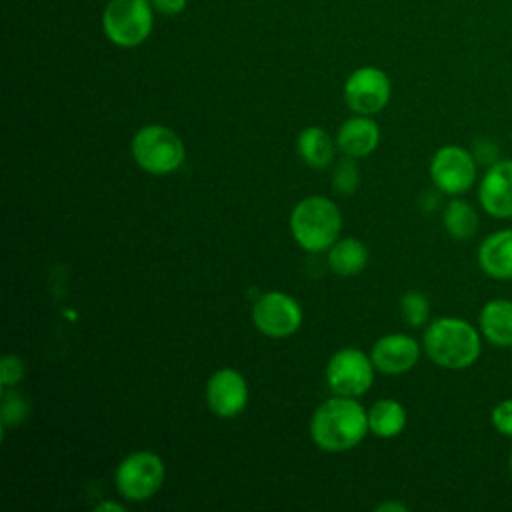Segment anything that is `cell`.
<instances>
[{"label": "cell", "mask_w": 512, "mask_h": 512, "mask_svg": "<svg viewBox=\"0 0 512 512\" xmlns=\"http://www.w3.org/2000/svg\"><path fill=\"white\" fill-rule=\"evenodd\" d=\"M132 156L142 170L150 174H168L182 166L186 152L174 130L162 124H148L134 134Z\"/></svg>", "instance_id": "cell-4"}, {"label": "cell", "mask_w": 512, "mask_h": 512, "mask_svg": "<svg viewBox=\"0 0 512 512\" xmlns=\"http://www.w3.org/2000/svg\"><path fill=\"white\" fill-rule=\"evenodd\" d=\"M368 264V250L356 238H344L330 246L328 266L338 276H354Z\"/></svg>", "instance_id": "cell-19"}, {"label": "cell", "mask_w": 512, "mask_h": 512, "mask_svg": "<svg viewBox=\"0 0 512 512\" xmlns=\"http://www.w3.org/2000/svg\"><path fill=\"white\" fill-rule=\"evenodd\" d=\"M480 348L478 330L462 318H436L424 332V350L442 368L460 370L472 366L480 356Z\"/></svg>", "instance_id": "cell-2"}, {"label": "cell", "mask_w": 512, "mask_h": 512, "mask_svg": "<svg viewBox=\"0 0 512 512\" xmlns=\"http://www.w3.org/2000/svg\"><path fill=\"white\" fill-rule=\"evenodd\" d=\"M400 310H402L404 320H406L410 326H414V328L422 326V324L428 320V316H430L428 298H426L422 292H416V290L406 292V294L400 298Z\"/></svg>", "instance_id": "cell-22"}, {"label": "cell", "mask_w": 512, "mask_h": 512, "mask_svg": "<svg viewBox=\"0 0 512 512\" xmlns=\"http://www.w3.org/2000/svg\"><path fill=\"white\" fill-rule=\"evenodd\" d=\"M480 332L482 336L500 348L512 346V300L496 298L480 310Z\"/></svg>", "instance_id": "cell-16"}, {"label": "cell", "mask_w": 512, "mask_h": 512, "mask_svg": "<svg viewBox=\"0 0 512 512\" xmlns=\"http://www.w3.org/2000/svg\"><path fill=\"white\" fill-rule=\"evenodd\" d=\"M164 462L158 454L138 450L128 454L116 468L118 492L134 502L152 498L164 482Z\"/></svg>", "instance_id": "cell-6"}, {"label": "cell", "mask_w": 512, "mask_h": 512, "mask_svg": "<svg viewBox=\"0 0 512 512\" xmlns=\"http://www.w3.org/2000/svg\"><path fill=\"white\" fill-rule=\"evenodd\" d=\"M154 24V8L150 0H110L102 14L106 38L122 48L142 44Z\"/></svg>", "instance_id": "cell-5"}, {"label": "cell", "mask_w": 512, "mask_h": 512, "mask_svg": "<svg viewBox=\"0 0 512 512\" xmlns=\"http://www.w3.org/2000/svg\"><path fill=\"white\" fill-rule=\"evenodd\" d=\"M254 326L270 338H286L302 324L300 304L284 292H268L254 302Z\"/></svg>", "instance_id": "cell-9"}, {"label": "cell", "mask_w": 512, "mask_h": 512, "mask_svg": "<svg viewBox=\"0 0 512 512\" xmlns=\"http://www.w3.org/2000/svg\"><path fill=\"white\" fill-rule=\"evenodd\" d=\"M360 182V170L356 166V162L352 160V156H346L342 160L336 162L334 170H332V188L334 192L348 196L354 194V190L358 188Z\"/></svg>", "instance_id": "cell-21"}, {"label": "cell", "mask_w": 512, "mask_h": 512, "mask_svg": "<svg viewBox=\"0 0 512 512\" xmlns=\"http://www.w3.org/2000/svg\"><path fill=\"white\" fill-rule=\"evenodd\" d=\"M430 176L440 192L450 196L464 194L476 180V158L462 146H442L432 156Z\"/></svg>", "instance_id": "cell-8"}, {"label": "cell", "mask_w": 512, "mask_h": 512, "mask_svg": "<svg viewBox=\"0 0 512 512\" xmlns=\"http://www.w3.org/2000/svg\"><path fill=\"white\" fill-rule=\"evenodd\" d=\"M368 432V414L352 396H334L322 402L310 420V434L318 448L344 452Z\"/></svg>", "instance_id": "cell-1"}, {"label": "cell", "mask_w": 512, "mask_h": 512, "mask_svg": "<svg viewBox=\"0 0 512 512\" xmlns=\"http://www.w3.org/2000/svg\"><path fill=\"white\" fill-rule=\"evenodd\" d=\"M342 216L338 206L322 196L300 200L290 214V230L294 240L308 252L330 248L340 234Z\"/></svg>", "instance_id": "cell-3"}, {"label": "cell", "mask_w": 512, "mask_h": 512, "mask_svg": "<svg viewBox=\"0 0 512 512\" xmlns=\"http://www.w3.org/2000/svg\"><path fill=\"white\" fill-rule=\"evenodd\" d=\"M344 100L352 112L370 116L390 100V80L384 70L364 66L354 70L344 84Z\"/></svg>", "instance_id": "cell-10"}, {"label": "cell", "mask_w": 512, "mask_h": 512, "mask_svg": "<svg viewBox=\"0 0 512 512\" xmlns=\"http://www.w3.org/2000/svg\"><path fill=\"white\" fill-rule=\"evenodd\" d=\"M24 376V362L16 354H8L0 362V384L4 388L16 386Z\"/></svg>", "instance_id": "cell-24"}, {"label": "cell", "mask_w": 512, "mask_h": 512, "mask_svg": "<svg viewBox=\"0 0 512 512\" xmlns=\"http://www.w3.org/2000/svg\"><path fill=\"white\" fill-rule=\"evenodd\" d=\"M208 408L220 418L238 416L248 402V386L244 376L234 368L216 370L206 384Z\"/></svg>", "instance_id": "cell-11"}, {"label": "cell", "mask_w": 512, "mask_h": 512, "mask_svg": "<svg viewBox=\"0 0 512 512\" xmlns=\"http://www.w3.org/2000/svg\"><path fill=\"white\" fill-rule=\"evenodd\" d=\"M478 264L494 280H512V228L496 230L482 240Z\"/></svg>", "instance_id": "cell-14"}, {"label": "cell", "mask_w": 512, "mask_h": 512, "mask_svg": "<svg viewBox=\"0 0 512 512\" xmlns=\"http://www.w3.org/2000/svg\"><path fill=\"white\" fill-rule=\"evenodd\" d=\"M510 474H512V450H510Z\"/></svg>", "instance_id": "cell-29"}, {"label": "cell", "mask_w": 512, "mask_h": 512, "mask_svg": "<svg viewBox=\"0 0 512 512\" xmlns=\"http://www.w3.org/2000/svg\"><path fill=\"white\" fill-rule=\"evenodd\" d=\"M406 426V410L392 398L378 400L368 410V428L378 438H394Z\"/></svg>", "instance_id": "cell-18"}, {"label": "cell", "mask_w": 512, "mask_h": 512, "mask_svg": "<svg viewBox=\"0 0 512 512\" xmlns=\"http://www.w3.org/2000/svg\"><path fill=\"white\" fill-rule=\"evenodd\" d=\"M492 426L496 428L498 434L512 438V398H506L502 402H498L492 408Z\"/></svg>", "instance_id": "cell-25"}, {"label": "cell", "mask_w": 512, "mask_h": 512, "mask_svg": "<svg viewBox=\"0 0 512 512\" xmlns=\"http://www.w3.org/2000/svg\"><path fill=\"white\" fill-rule=\"evenodd\" d=\"M94 510H98V512H102V510H118V512H122L124 508L120 504H116V502H102Z\"/></svg>", "instance_id": "cell-28"}, {"label": "cell", "mask_w": 512, "mask_h": 512, "mask_svg": "<svg viewBox=\"0 0 512 512\" xmlns=\"http://www.w3.org/2000/svg\"><path fill=\"white\" fill-rule=\"evenodd\" d=\"M370 358L374 368L384 374H404L418 362L420 346L408 334H388L372 346Z\"/></svg>", "instance_id": "cell-13"}, {"label": "cell", "mask_w": 512, "mask_h": 512, "mask_svg": "<svg viewBox=\"0 0 512 512\" xmlns=\"http://www.w3.org/2000/svg\"><path fill=\"white\" fill-rule=\"evenodd\" d=\"M376 510H378V512H388V510H396V512H406L408 508H406L404 504H400V502H384V504L376 506Z\"/></svg>", "instance_id": "cell-27"}, {"label": "cell", "mask_w": 512, "mask_h": 512, "mask_svg": "<svg viewBox=\"0 0 512 512\" xmlns=\"http://www.w3.org/2000/svg\"><path fill=\"white\" fill-rule=\"evenodd\" d=\"M326 380L338 396H360L374 380V362L358 348H342L328 360Z\"/></svg>", "instance_id": "cell-7"}, {"label": "cell", "mask_w": 512, "mask_h": 512, "mask_svg": "<svg viewBox=\"0 0 512 512\" xmlns=\"http://www.w3.org/2000/svg\"><path fill=\"white\" fill-rule=\"evenodd\" d=\"M446 232L456 240H468L478 228V214L466 200H452L442 214Z\"/></svg>", "instance_id": "cell-20"}, {"label": "cell", "mask_w": 512, "mask_h": 512, "mask_svg": "<svg viewBox=\"0 0 512 512\" xmlns=\"http://www.w3.org/2000/svg\"><path fill=\"white\" fill-rule=\"evenodd\" d=\"M152 8L166 16H176L186 8V0H150Z\"/></svg>", "instance_id": "cell-26"}, {"label": "cell", "mask_w": 512, "mask_h": 512, "mask_svg": "<svg viewBox=\"0 0 512 512\" xmlns=\"http://www.w3.org/2000/svg\"><path fill=\"white\" fill-rule=\"evenodd\" d=\"M378 140H380L378 124L364 114L346 120L340 126L336 136L338 148L352 158L368 156L378 146Z\"/></svg>", "instance_id": "cell-15"}, {"label": "cell", "mask_w": 512, "mask_h": 512, "mask_svg": "<svg viewBox=\"0 0 512 512\" xmlns=\"http://www.w3.org/2000/svg\"><path fill=\"white\" fill-rule=\"evenodd\" d=\"M478 200L494 218H512V160L490 164L482 176Z\"/></svg>", "instance_id": "cell-12"}, {"label": "cell", "mask_w": 512, "mask_h": 512, "mask_svg": "<svg viewBox=\"0 0 512 512\" xmlns=\"http://www.w3.org/2000/svg\"><path fill=\"white\" fill-rule=\"evenodd\" d=\"M28 414V402L10 390H4V402H2V422L4 426L20 424Z\"/></svg>", "instance_id": "cell-23"}, {"label": "cell", "mask_w": 512, "mask_h": 512, "mask_svg": "<svg viewBox=\"0 0 512 512\" xmlns=\"http://www.w3.org/2000/svg\"><path fill=\"white\" fill-rule=\"evenodd\" d=\"M298 154L312 168H326L334 160V142L320 126H308L298 134Z\"/></svg>", "instance_id": "cell-17"}]
</instances>
